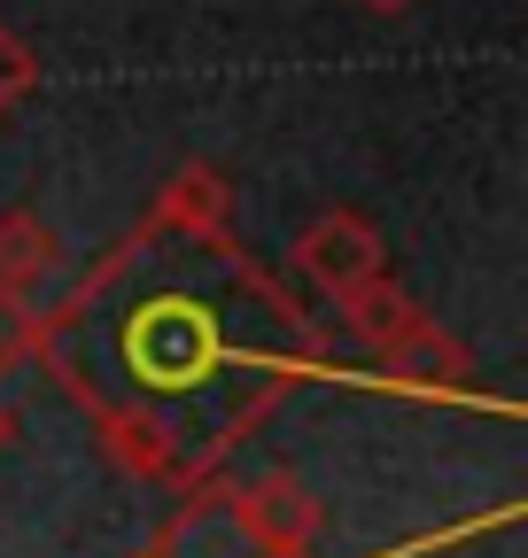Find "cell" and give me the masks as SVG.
<instances>
[{"label": "cell", "mask_w": 528, "mask_h": 558, "mask_svg": "<svg viewBox=\"0 0 528 558\" xmlns=\"http://www.w3.org/2000/svg\"><path fill=\"white\" fill-rule=\"evenodd\" d=\"M335 311H343L350 341H365L373 357H381V349H396V341H405V333H412V326L428 318V311H420V303H412V295H405V288L388 279V271H381V279H365V288H350V295H343Z\"/></svg>", "instance_id": "cell-7"}, {"label": "cell", "mask_w": 528, "mask_h": 558, "mask_svg": "<svg viewBox=\"0 0 528 558\" xmlns=\"http://www.w3.org/2000/svg\"><path fill=\"white\" fill-rule=\"evenodd\" d=\"M358 9H373V16H405L412 0H358Z\"/></svg>", "instance_id": "cell-11"}, {"label": "cell", "mask_w": 528, "mask_h": 558, "mask_svg": "<svg viewBox=\"0 0 528 558\" xmlns=\"http://www.w3.org/2000/svg\"><path fill=\"white\" fill-rule=\"evenodd\" d=\"M62 271V241L47 218H32V209H0V288H47V279Z\"/></svg>", "instance_id": "cell-8"}, {"label": "cell", "mask_w": 528, "mask_h": 558, "mask_svg": "<svg viewBox=\"0 0 528 558\" xmlns=\"http://www.w3.org/2000/svg\"><path fill=\"white\" fill-rule=\"evenodd\" d=\"M381 380L388 388H412V396H467V380H475V357L458 349L435 318H420L396 349H381Z\"/></svg>", "instance_id": "cell-5"}, {"label": "cell", "mask_w": 528, "mask_h": 558, "mask_svg": "<svg viewBox=\"0 0 528 558\" xmlns=\"http://www.w3.org/2000/svg\"><path fill=\"white\" fill-rule=\"evenodd\" d=\"M39 349V295L32 288H0V373L32 365Z\"/></svg>", "instance_id": "cell-9"}, {"label": "cell", "mask_w": 528, "mask_h": 558, "mask_svg": "<svg viewBox=\"0 0 528 558\" xmlns=\"http://www.w3.org/2000/svg\"><path fill=\"white\" fill-rule=\"evenodd\" d=\"M32 365L148 488L211 481L303 380L335 373L319 318L233 233L141 218L39 311Z\"/></svg>", "instance_id": "cell-1"}, {"label": "cell", "mask_w": 528, "mask_h": 558, "mask_svg": "<svg viewBox=\"0 0 528 558\" xmlns=\"http://www.w3.org/2000/svg\"><path fill=\"white\" fill-rule=\"evenodd\" d=\"M9 442H16V411H9V403H0V450H9Z\"/></svg>", "instance_id": "cell-12"}, {"label": "cell", "mask_w": 528, "mask_h": 558, "mask_svg": "<svg viewBox=\"0 0 528 558\" xmlns=\"http://www.w3.org/2000/svg\"><path fill=\"white\" fill-rule=\"evenodd\" d=\"M148 218L179 226V233H233V179L218 163H179L156 202H148Z\"/></svg>", "instance_id": "cell-6"}, {"label": "cell", "mask_w": 528, "mask_h": 558, "mask_svg": "<svg viewBox=\"0 0 528 558\" xmlns=\"http://www.w3.org/2000/svg\"><path fill=\"white\" fill-rule=\"evenodd\" d=\"M233 512L249 520V535L273 550V558H311V543L326 527L319 497H311L296 473H249V481H233Z\"/></svg>", "instance_id": "cell-4"}, {"label": "cell", "mask_w": 528, "mask_h": 558, "mask_svg": "<svg viewBox=\"0 0 528 558\" xmlns=\"http://www.w3.org/2000/svg\"><path fill=\"white\" fill-rule=\"evenodd\" d=\"M296 271L311 279V288H326V295L343 303L350 288H365V279L388 271L381 226L365 218V209H319V218L296 233Z\"/></svg>", "instance_id": "cell-3"}, {"label": "cell", "mask_w": 528, "mask_h": 558, "mask_svg": "<svg viewBox=\"0 0 528 558\" xmlns=\"http://www.w3.org/2000/svg\"><path fill=\"white\" fill-rule=\"evenodd\" d=\"M39 86V62H32V47L9 32V24H0V117H9L24 94Z\"/></svg>", "instance_id": "cell-10"}, {"label": "cell", "mask_w": 528, "mask_h": 558, "mask_svg": "<svg viewBox=\"0 0 528 558\" xmlns=\"http://www.w3.org/2000/svg\"><path fill=\"white\" fill-rule=\"evenodd\" d=\"M141 558H273L256 535H249V520L233 512V481H194V488H179V512L148 535V550Z\"/></svg>", "instance_id": "cell-2"}]
</instances>
